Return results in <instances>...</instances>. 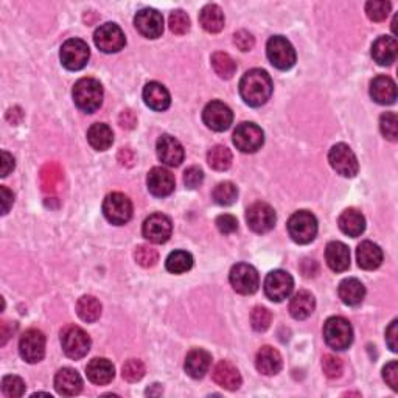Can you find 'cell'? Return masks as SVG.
<instances>
[{"label": "cell", "instance_id": "50", "mask_svg": "<svg viewBox=\"0 0 398 398\" xmlns=\"http://www.w3.org/2000/svg\"><path fill=\"white\" fill-rule=\"evenodd\" d=\"M184 182L189 189L194 190L204 182V172L199 167H190L189 170H185L184 173Z\"/></svg>", "mask_w": 398, "mask_h": 398}, {"label": "cell", "instance_id": "31", "mask_svg": "<svg viewBox=\"0 0 398 398\" xmlns=\"http://www.w3.org/2000/svg\"><path fill=\"white\" fill-rule=\"evenodd\" d=\"M316 308V300L314 296L310 291H299L292 296L289 302V313L292 318L296 321H304L306 318H310Z\"/></svg>", "mask_w": 398, "mask_h": 398}, {"label": "cell", "instance_id": "12", "mask_svg": "<svg viewBox=\"0 0 398 398\" xmlns=\"http://www.w3.org/2000/svg\"><path fill=\"white\" fill-rule=\"evenodd\" d=\"M94 43L103 53H117L126 44L125 33L117 23H103L95 30Z\"/></svg>", "mask_w": 398, "mask_h": 398}, {"label": "cell", "instance_id": "39", "mask_svg": "<svg viewBox=\"0 0 398 398\" xmlns=\"http://www.w3.org/2000/svg\"><path fill=\"white\" fill-rule=\"evenodd\" d=\"M212 67L218 77L224 79H231L237 72V62L232 60L231 55L224 52H216L212 55Z\"/></svg>", "mask_w": 398, "mask_h": 398}, {"label": "cell", "instance_id": "1", "mask_svg": "<svg viewBox=\"0 0 398 398\" xmlns=\"http://www.w3.org/2000/svg\"><path fill=\"white\" fill-rule=\"evenodd\" d=\"M272 79L270 73L262 69L246 72L240 79V95L243 101L253 108H260L271 99Z\"/></svg>", "mask_w": 398, "mask_h": 398}, {"label": "cell", "instance_id": "48", "mask_svg": "<svg viewBox=\"0 0 398 398\" xmlns=\"http://www.w3.org/2000/svg\"><path fill=\"white\" fill-rule=\"evenodd\" d=\"M134 258H136V262L139 263L140 266H143V267H153L154 265L159 262V254H157V250L153 249L151 246L142 245V246H139V248L136 249Z\"/></svg>", "mask_w": 398, "mask_h": 398}, {"label": "cell", "instance_id": "54", "mask_svg": "<svg viewBox=\"0 0 398 398\" xmlns=\"http://www.w3.org/2000/svg\"><path fill=\"white\" fill-rule=\"evenodd\" d=\"M386 343L392 352H398V321H392L386 330Z\"/></svg>", "mask_w": 398, "mask_h": 398}, {"label": "cell", "instance_id": "55", "mask_svg": "<svg viewBox=\"0 0 398 398\" xmlns=\"http://www.w3.org/2000/svg\"><path fill=\"white\" fill-rule=\"evenodd\" d=\"M0 193H2V215H6L8 212H10V209L13 207L14 194H13V192L8 190L5 185L0 187Z\"/></svg>", "mask_w": 398, "mask_h": 398}, {"label": "cell", "instance_id": "5", "mask_svg": "<svg viewBox=\"0 0 398 398\" xmlns=\"http://www.w3.org/2000/svg\"><path fill=\"white\" fill-rule=\"evenodd\" d=\"M91 338L78 326H67L61 331L62 350L72 360H81L91 350Z\"/></svg>", "mask_w": 398, "mask_h": 398}, {"label": "cell", "instance_id": "7", "mask_svg": "<svg viewBox=\"0 0 398 398\" xmlns=\"http://www.w3.org/2000/svg\"><path fill=\"white\" fill-rule=\"evenodd\" d=\"M267 60L279 70H289L296 64V50L287 38L272 36L266 44Z\"/></svg>", "mask_w": 398, "mask_h": 398}, {"label": "cell", "instance_id": "42", "mask_svg": "<svg viewBox=\"0 0 398 398\" xmlns=\"http://www.w3.org/2000/svg\"><path fill=\"white\" fill-rule=\"evenodd\" d=\"M391 2H386V0H370V2L365 4V13H367V18L373 22H383L391 13Z\"/></svg>", "mask_w": 398, "mask_h": 398}, {"label": "cell", "instance_id": "21", "mask_svg": "<svg viewBox=\"0 0 398 398\" xmlns=\"http://www.w3.org/2000/svg\"><path fill=\"white\" fill-rule=\"evenodd\" d=\"M212 377L215 383L226 391H237L243 383L238 369L229 361H219L215 365Z\"/></svg>", "mask_w": 398, "mask_h": 398}, {"label": "cell", "instance_id": "45", "mask_svg": "<svg viewBox=\"0 0 398 398\" xmlns=\"http://www.w3.org/2000/svg\"><path fill=\"white\" fill-rule=\"evenodd\" d=\"M121 375L129 383H137L145 377V364L140 360H128L121 367Z\"/></svg>", "mask_w": 398, "mask_h": 398}, {"label": "cell", "instance_id": "41", "mask_svg": "<svg viewBox=\"0 0 398 398\" xmlns=\"http://www.w3.org/2000/svg\"><path fill=\"white\" fill-rule=\"evenodd\" d=\"M62 179V170L56 164H47L40 172V184L44 192H55Z\"/></svg>", "mask_w": 398, "mask_h": 398}, {"label": "cell", "instance_id": "36", "mask_svg": "<svg viewBox=\"0 0 398 398\" xmlns=\"http://www.w3.org/2000/svg\"><path fill=\"white\" fill-rule=\"evenodd\" d=\"M77 313L81 321L95 322L101 316V304L94 296H83L77 302Z\"/></svg>", "mask_w": 398, "mask_h": 398}, {"label": "cell", "instance_id": "56", "mask_svg": "<svg viewBox=\"0 0 398 398\" xmlns=\"http://www.w3.org/2000/svg\"><path fill=\"white\" fill-rule=\"evenodd\" d=\"M118 123L121 128H125V129H133L137 123V118L134 116V112L133 111H123L120 114V117H118Z\"/></svg>", "mask_w": 398, "mask_h": 398}, {"label": "cell", "instance_id": "51", "mask_svg": "<svg viewBox=\"0 0 398 398\" xmlns=\"http://www.w3.org/2000/svg\"><path fill=\"white\" fill-rule=\"evenodd\" d=\"M216 227H218V231L224 233V235H231L235 231L238 229V221H237V218L232 216V215H219L216 218Z\"/></svg>", "mask_w": 398, "mask_h": 398}, {"label": "cell", "instance_id": "4", "mask_svg": "<svg viewBox=\"0 0 398 398\" xmlns=\"http://www.w3.org/2000/svg\"><path fill=\"white\" fill-rule=\"evenodd\" d=\"M288 233L297 245H308L318 233V219L308 210H299L289 218Z\"/></svg>", "mask_w": 398, "mask_h": 398}, {"label": "cell", "instance_id": "23", "mask_svg": "<svg viewBox=\"0 0 398 398\" xmlns=\"http://www.w3.org/2000/svg\"><path fill=\"white\" fill-rule=\"evenodd\" d=\"M143 100L150 109L159 112L167 111L172 104V96H170L167 87L157 81H151L143 87Z\"/></svg>", "mask_w": 398, "mask_h": 398}, {"label": "cell", "instance_id": "35", "mask_svg": "<svg viewBox=\"0 0 398 398\" xmlns=\"http://www.w3.org/2000/svg\"><path fill=\"white\" fill-rule=\"evenodd\" d=\"M199 22L202 28L209 33H219L224 28V14L218 5H206L199 13Z\"/></svg>", "mask_w": 398, "mask_h": 398}, {"label": "cell", "instance_id": "58", "mask_svg": "<svg viewBox=\"0 0 398 398\" xmlns=\"http://www.w3.org/2000/svg\"><path fill=\"white\" fill-rule=\"evenodd\" d=\"M14 328H16V326H14V324H11V322L4 321L2 324H0V336H2V341H0V344H2V346L6 344V341L13 336Z\"/></svg>", "mask_w": 398, "mask_h": 398}, {"label": "cell", "instance_id": "24", "mask_svg": "<svg viewBox=\"0 0 398 398\" xmlns=\"http://www.w3.org/2000/svg\"><path fill=\"white\" fill-rule=\"evenodd\" d=\"M282 365H283L282 355L279 353V350H275L274 347L265 346L260 348L255 356L257 370L266 377L277 375V373L282 370Z\"/></svg>", "mask_w": 398, "mask_h": 398}, {"label": "cell", "instance_id": "40", "mask_svg": "<svg viewBox=\"0 0 398 398\" xmlns=\"http://www.w3.org/2000/svg\"><path fill=\"white\" fill-rule=\"evenodd\" d=\"M212 198L218 206H232L238 198V189L229 181L219 182L212 192Z\"/></svg>", "mask_w": 398, "mask_h": 398}, {"label": "cell", "instance_id": "43", "mask_svg": "<svg viewBox=\"0 0 398 398\" xmlns=\"http://www.w3.org/2000/svg\"><path fill=\"white\" fill-rule=\"evenodd\" d=\"M2 392L8 398H19L26 394V383L21 377L6 375L2 380Z\"/></svg>", "mask_w": 398, "mask_h": 398}, {"label": "cell", "instance_id": "6", "mask_svg": "<svg viewBox=\"0 0 398 398\" xmlns=\"http://www.w3.org/2000/svg\"><path fill=\"white\" fill-rule=\"evenodd\" d=\"M103 214L111 224L123 226L133 218V202L123 193H109L103 201Z\"/></svg>", "mask_w": 398, "mask_h": 398}, {"label": "cell", "instance_id": "11", "mask_svg": "<svg viewBox=\"0 0 398 398\" xmlns=\"http://www.w3.org/2000/svg\"><path fill=\"white\" fill-rule=\"evenodd\" d=\"M294 289V280L291 274L282 270L271 271L265 279V294L272 302H282L291 296Z\"/></svg>", "mask_w": 398, "mask_h": 398}, {"label": "cell", "instance_id": "27", "mask_svg": "<svg viewBox=\"0 0 398 398\" xmlns=\"http://www.w3.org/2000/svg\"><path fill=\"white\" fill-rule=\"evenodd\" d=\"M210 364H212V355L202 350V348H193V350L187 355L184 367L192 378L199 380L209 372Z\"/></svg>", "mask_w": 398, "mask_h": 398}, {"label": "cell", "instance_id": "30", "mask_svg": "<svg viewBox=\"0 0 398 398\" xmlns=\"http://www.w3.org/2000/svg\"><path fill=\"white\" fill-rule=\"evenodd\" d=\"M356 260L360 267L365 271H373L383 263V250L372 241H363L356 249Z\"/></svg>", "mask_w": 398, "mask_h": 398}, {"label": "cell", "instance_id": "16", "mask_svg": "<svg viewBox=\"0 0 398 398\" xmlns=\"http://www.w3.org/2000/svg\"><path fill=\"white\" fill-rule=\"evenodd\" d=\"M246 221L250 231H254L255 233H266L274 229L277 216H275L274 209L270 204H266V202H254L248 209Z\"/></svg>", "mask_w": 398, "mask_h": 398}, {"label": "cell", "instance_id": "13", "mask_svg": "<svg viewBox=\"0 0 398 398\" xmlns=\"http://www.w3.org/2000/svg\"><path fill=\"white\" fill-rule=\"evenodd\" d=\"M19 353L23 361L28 364H36L43 361L45 356V336L44 333L36 328L27 330L19 341Z\"/></svg>", "mask_w": 398, "mask_h": 398}, {"label": "cell", "instance_id": "19", "mask_svg": "<svg viewBox=\"0 0 398 398\" xmlns=\"http://www.w3.org/2000/svg\"><path fill=\"white\" fill-rule=\"evenodd\" d=\"M157 157L162 162V164H165L168 167H179L184 160V148L179 140H176L175 137L164 134L159 137L157 140Z\"/></svg>", "mask_w": 398, "mask_h": 398}, {"label": "cell", "instance_id": "17", "mask_svg": "<svg viewBox=\"0 0 398 398\" xmlns=\"http://www.w3.org/2000/svg\"><path fill=\"white\" fill-rule=\"evenodd\" d=\"M202 120L207 128L216 133L227 131L233 121L232 109L223 101H210L202 111Z\"/></svg>", "mask_w": 398, "mask_h": 398}, {"label": "cell", "instance_id": "22", "mask_svg": "<svg viewBox=\"0 0 398 398\" xmlns=\"http://www.w3.org/2000/svg\"><path fill=\"white\" fill-rule=\"evenodd\" d=\"M55 389L56 392L64 397L78 395L83 391V380L75 369L64 367L55 377Z\"/></svg>", "mask_w": 398, "mask_h": 398}, {"label": "cell", "instance_id": "25", "mask_svg": "<svg viewBox=\"0 0 398 398\" xmlns=\"http://www.w3.org/2000/svg\"><path fill=\"white\" fill-rule=\"evenodd\" d=\"M370 96L378 104H394L397 100V86L392 78L380 75L372 79L370 83Z\"/></svg>", "mask_w": 398, "mask_h": 398}, {"label": "cell", "instance_id": "33", "mask_svg": "<svg viewBox=\"0 0 398 398\" xmlns=\"http://www.w3.org/2000/svg\"><path fill=\"white\" fill-rule=\"evenodd\" d=\"M339 299L348 306L360 305L365 297V288L358 279H346L339 283L338 288Z\"/></svg>", "mask_w": 398, "mask_h": 398}, {"label": "cell", "instance_id": "59", "mask_svg": "<svg viewBox=\"0 0 398 398\" xmlns=\"http://www.w3.org/2000/svg\"><path fill=\"white\" fill-rule=\"evenodd\" d=\"M134 160H136V156H134V153L129 150V148H121L118 151V162L121 165H126V167H131L134 164Z\"/></svg>", "mask_w": 398, "mask_h": 398}, {"label": "cell", "instance_id": "3", "mask_svg": "<svg viewBox=\"0 0 398 398\" xmlns=\"http://www.w3.org/2000/svg\"><path fill=\"white\" fill-rule=\"evenodd\" d=\"M324 339L333 350L343 352L347 350L353 343V328L350 322L341 318V316H333L324 324Z\"/></svg>", "mask_w": 398, "mask_h": 398}, {"label": "cell", "instance_id": "32", "mask_svg": "<svg viewBox=\"0 0 398 398\" xmlns=\"http://www.w3.org/2000/svg\"><path fill=\"white\" fill-rule=\"evenodd\" d=\"M339 229L343 231L348 237H360L365 231V218L364 215L356 209H347L341 214L338 219Z\"/></svg>", "mask_w": 398, "mask_h": 398}, {"label": "cell", "instance_id": "8", "mask_svg": "<svg viewBox=\"0 0 398 398\" xmlns=\"http://www.w3.org/2000/svg\"><path fill=\"white\" fill-rule=\"evenodd\" d=\"M60 58L62 66L67 70L77 72L86 67L89 58H91V48L83 39H69L61 47Z\"/></svg>", "mask_w": 398, "mask_h": 398}, {"label": "cell", "instance_id": "26", "mask_svg": "<svg viewBox=\"0 0 398 398\" xmlns=\"http://www.w3.org/2000/svg\"><path fill=\"white\" fill-rule=\"evenodd\" d=\"M326 260L331 271L344 272L350 267V250L341 241H331L326 248Z\"/></svg>", "mask_w": 398, "mask_h": 398}, {"label": "cell", "instance_id": "28", "mask_svg": "<svg viewBox=\"0 0 398 398\" xmlns=\"http://www.w3.org/2000/svg\"><path fill=\"white\" fill-rule=\"evenodd\" d=\"M398 45L392 36H380L372 45V56L380 66H392L397 60Z\"/></svg>", "mask_w": 398, "mask_h": 398}, {"label": "cell", "instance_id": "14", "mask_svg": "<svg viewBox=\"0 0 398 398\" xmlns=\"http://www.w3.org/2000/svg\"><path fill=\"white\" fill-rule=\"evenodd\" d=\"M229 280L232 288L238 292V294H254L260 287V277L254 266L248 263H238L235 265L231 274Z\"/></svg>", "mask_w": 398, "mask_h": 398}, {"label": "cell", "instance_id": "44", "mask_svg": "<svg viewBox=\"0 0 398 398\" xmlns=\"http://www.w3.org/2000/svg\"><path fill=\"white\" fill-rule=\"evenodd\" d=\"M380 129L387 140L397 142L398 139V117L395 112H386L380 118Z\"/></svg>", "mask_w": 398, "mask_h": 398}, {"label": "cell", "instance_id": "38", "mask_svg": "<svg viewBox=\"0 0 398 398\" xmlns=\"http://www.w3.org/2000/svg\"><path fill=\"white\" fill-rule=\"evenodd\" d=\"M165 266H167L168 272L184 274L192 270L193 257H192V254L187 253V250H175V253L168 255Z\"/></svg>", "mask_w": 398, "mask_h": 398}, {"label": "cell", "instance_id": "2", "mask_svg": "<svg viewBox=\"0 0 398 398\" xmlns=\"http://www.w3.org/2000/svg\"><path fill=\"white\" fill-rule=\"evenodd\" d=\"M73 101L86 114H94L103 103V86L95 78H81L73 86Z\"/></svg>", "mask_w": 398, "mask_h": 398}, {"label": "cell", "instance_id": "49", "mask_svg": "<svg viewBox=\"0 0 398 398\" xmlns=\"http://www.w3.org/2000/svg\"><path fill=\"white\" fill-rule=\"evenodd\" d=\"M322 370L328 378H339L343 375L344 364L335 355H326L322 358Z\"/></svg>", "mask_w": 398, "mask_h": 398}, {"label": "cell", "instance_id": "37", "mask_svg": "<svg viewBox=\"0 0 398 398\" xmlns=\"http://www.w3.org/2000/svg\"><path fill=\"white\" fill-rule=\"evenodd\" d=\"M207 162L216 172H226L232 165V153L223 145H216L207 153Z\"/></svg>", "mask_w": 398, "mask_h": 398}, {"label": "cell", "instance_id": "9", "mask_svg": "<svg viewBox=\"0 0 398 398\" xmlns=\"http://www.w3.org/2000/svg\"><path fill=\"white\" fill-rule=\"evenodd\" d=\"M328 162L335 172L344 177H355L360 172V164L352 148L346 143H336L328 153Z\"/></svg>", "mask_w": 398, "mask_h": 398}, {"label": "cell", "instance_id": "46", "mask_svg": "<svg viewBox=\"0 0 398 398\" xmlns=\"http://www.w3.org/2000/svg\"><path fill=\"white\" fill-rule=\"evenodd\" d=\"M272 314L265 306H255L250 313V324L255 331H266L271 326Z\"/></svg>", "mask_w": 398, "mask_h": 398}, {"label": "cell", "instance_id": "57", "mask_svg": "<svg viewBox=\"0 0 398 398\" xmlns=\"http://www.w3.org/2000/svg\"><path fill=\"white\" fill-rule=\"evenodd\" d=\"M14 170V159L8 151H2V177H6Z\"/></svg>", "mask_w": 398, "mask_h": 398}, {"label": "cell", "instance_id": "53", "mask_svg": "<svg viewBox=\"0 0 398 398\" xmlns=\"http://www.w3.org/2000/svg\"><path fill=\"white\" fill-rule=\"evenodd\" d=\"M383 378L386 383L391 386L392 391H398V363L397 361H391L385 365Z\"/></svg>", "mask_w": 398, "mask_h": 398}, {"label": "cell", "instance_id": "29", "mask_svg": "<svg viewBox=\"0 0 398 398\" xmlns=\"http://www.w3.org/2000/svg\"><path fill=\"white\" fill-rule=\"evenodd\" d=\"M86 373L89 381H92L94 385L104 386L109 385L114 377H116V369H114V364L106 358H94L87 364Z\"/></svg>", "mask_w": 398, "mask_h": 398}, {"label": "cell", "instance_id": "34", "mask_svg": "<svg viewBox=\"0 0 398 398\" xmlns=\"http://www.w3.org/2000/svg\"><path fill=\"white\" fill-rule=\"evenodd\" d=\"M87 142L96 151H106L114 143L112 129L104 123H94L87 131Z\"/></svg>", "mask_w": 398, "mask_h": 398}, {"label": "cell", "instance_id": "52", "mask_svg": "<svg viewBox=\"0 0 398 398\" xmlns=\"http://www.w3.org/2000/svg\"><path fill=\"white\" fill-rule=\"evenodd\" d=\"M233 43L235 45H237L241 52H249V50H253V47L255 44V39L254 36L249 33V31L246 30H240L235 33L233 36Z\"/></svg>", "mask_w": 398, "mask_h": 398}, {"label": "cell", "instance_id": "15", "mask_svg": "<svg viewBox=\"0 0 398 398\" xmlns=\"http://www.w3.org/2000/svg\"><path fill=\"white\" fill-rule=\"evenodd\" d=\"M143 237L154 243V245H164L172 237L173 232V224L164 214H153L145 219L143 227H142Z\"/></svg>", "mask_w": 398, "mask_h": 398}, {"label": "cell", "instance_id": "10", "mask_svg": "<svg viewBox=\"0 0 398 398\" xmlns=\"http://www.w3.org/2000/svg\"><path fill=\"white\" fill-rule=\"evenodd\" d=\"M265 143V133L262 128L250 121L240 123L233 133V145L241 153H255Z\"/></svg>", "mask_w": 398, "mask_h": 398}, {"label": "cell", "instance_id": "47", "mask_svg": "<svg viewBox=\"0 0 398 398\" xmlns=\"http://www.w3.org/2000/svg\"><path fill=\"white\" fill-rule=\"evenodd\" d=\"M168 26L175 35H185L190 30V18L182 10H176L170 14Z\"/></svg>", "mask_w": 398, "mask_h": 398}, {"label": "cell", "instance_id": "18", "mask_svg": "<svg viewBox=\"0 0 398 398\" xmlns=\"http://www.w3.org/2000/svg\"><path fill=\"white\" fill-rule=\"evenodd\" d=\"M137 31L148 39H157L164 33V18L153 8H143L134 18Z\"/></svg>", "mask_w": 398, "mask_h": 398}, {"label": "cell", "instance_id": "20", "mask_svg": "<svg viewBox=\"0 0 398 398\" xmlns=\"http://www.w3.org/2000/svg\"><path fill=\"white\" fill-rule=\"evenodd\" d=\"M148 190L156 198H165L175 192V176L167 168L154 167L146 177Z\"/></svg>", "mask_w": 398, "mask_h": 398}]
</instances>
